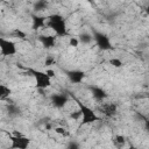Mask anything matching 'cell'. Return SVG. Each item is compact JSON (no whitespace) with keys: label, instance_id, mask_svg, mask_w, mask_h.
<instances>
[{"label":"cell","instance_id":"obj_1","mask_svg":"<svg viewBox=\"0 0 149 149\" xmlns=\"http://www.w3.org/2000/svg\"><path fill=\"white\" fill-rule=\"evenodd\" d=\"M47 26L51 28L57 36H66L68 35V29H66V23L65 19L61 14H51L48 16V23Z\"/></svg>","mask_w":149,"mask_h":149},{"label":"cell","instance_id":"obj_2","mask_svg":"<svg viewBox=\"0 0 149 149\" xmlns=\"http://www.w3.org/2000/svg\"><path fill=\"white\" fill-rule=\"evenodd\" d=\"M72 98H73V100L77 102V105H78V107H79V109H80V112H81V123H83V125L93 123V122H95V121L99 120V116L95 114V112H94L92 108H90L88 106L84 105V104H83L80 100H78L76 97L72 95Z\"/></svg>","mask_w":149,"mask_h":149},{"label":"cell","instance_id":"obj_3","mask_svg":"<svg viewBox=\"0 0 149 149\" xmlns=\"http://www.w3.org/2000/svg\"><path fill=\"white\" fill-rule=\"evenodd\" d=\"M27 70L35 78L37 88L44 90V88H47V87H49L51 85V78L47 74V72H43V71H40V70H35V69H27Z\"/></svg>","mask_w":149,"mask_h":149},{"label":"cell","instance_id":"obj_4","mask_svg":"<svg viewBox=\"0 0 149 149\" xmlns=\"http://www.w3.org/2000/svg\"><path fill=\"white\" fill-rule=\"evenodd\" d=\"M93 40L95 41L98 48L101 49V50H111V49H113L112 43L109 41V37L106 34L101 33V31L94 30L93 31Z\"/></svg>","mask_w":149,"mask_h":149},{"label":"cell","instance_id":"obj_5","mask_svg":"<svg viewBox=\"0 0 149 149\" xmlns=\"http://www.w3.org/2000/svg\"><path fill=\"white\" fill-rule=\"evenodd\" d=\"M9 139H10V148L13 149H27L29 143H30V140L23 135H9Z\"/></svg>","mask_w":149,"mask_h":149},{"label":"cell","instance_id":"obj_6","mask_svg":"<svg viewBox=\"0 0 149 149\" xmlns=\"http://www.w3.org/2000/svg\"><path fill=\"white\" fill-rule=\"evenodd\" d=\"M0 50H1L2 56H13L16 54V45L13 41L1 37L0 38Z\"/></svg>","mask_w":149,"mask_h":149},{"label":"cell","instance_id":"obj_7","mask_svg":"<svg viewBox=\"0 0 149 149\" xmlns=\"http://www.w3.org/2000/svg\"><path fill=\"white\" fill-rule=\"evenodd\" d=\"M50 101L55 108H63L69 101V97L65 93H55L50 97Z\"/></svg>","mask_w":149,"mask_h":149},{"label":"cell","instance_id":"obj_8","mask_svg":"<svg viewBox=\"0 0 149 149\" xmlns=\"http://www.w3.org/2000/svg\"><path fill=\"white\" fill-rule=\"evenodd\" d=\"M65 74L72 84H80L85 78V72L81 70H69L65 72Z\"/></svg>","mask_w":149,"mask_h":149},{"label":"cell","instance_id":"obj_9","mask_svg":"<svg viewBox=\"0 0 149 149\" xmlns=\"http://www.w3.org/2000/svg\"><path fill=\"white\" fill-rule=\"evenodd\" d=\"M99 111L107 118H112L118 112V106L113 102H108V104H102L99 106Z\"/></svg>","mask_w":149,"mask_h":149},{"label":"cell","instance_id":"obj_10","mask_svg":"<svg viewBox=\"0 0 149 149\" xmlns=\"http://www.w3.org/2000/svg\"><path fill=\"white\" fill-rule=\"evenodd\" d=\"M38 41L45 49H50V48L55 47V44H56V36H54V35H40Z\"/></svg>","mask_w":149,"mask_h":149},{"label":"cell","instance_id":"obj_11","mask_svg":"<svg viewBox=\"0 0 149 149\" xmlns=\"http://www.w3.org/2000/svg\"><path fill=\"white\" fill-rule=\"evenodd\" d=\"M91 90V93H92V97L97 100V101H102L107 98V93L105 90H102L101 87H98V86H91L90 87Z\"/></svg>","mask_w":149,"mask_h":149},{"label":"cell","instance_id":"obj_12","mask_svg":"<svg viewBox=\"0 0 149 149\" xmlns=\"http://www.w3.org/2000/svg\"><path fill=\"white\" fill-rule=\"evenodd\" d=\"M48 17L45 16H40V15H33L31 16V20H33V23H31V29L33 30H37L42 27L45 26V20Z\"/></svg>","mask_w":149,"mask_h":149},{"label":"cell","instance_id":"obj_13","mask_svg":"<svg viewBox=\"0 0 149 149\" xmlns=\"http://www.w3.org/2000/svg\"><path fill=\"white\" fill-rule=\"evenodd\" d=\"M7 113L9 114V116H17V115L21 114V109L15 104L10 102V104L7 105Z\"/></svg>","mask_w":149,"mask_h":149},{"label":"cell","instance_id":"obj_14","mask_svg":"<svg viewBox=\"0 0 149 149\" xmlns=\"http://www.w3.org/2000/svg\"><path fill=\"white\" fill-rule=\"evenodd\" d=\"M78 40L83 44H90L93 41V35H91L88 33H81V34H79Z\"/></svg>","mask_w":149,"mask_h":149},{"label":"cell","instance_id":"obj_15","mask_svg":"<svg viewBox=\"0 0 149 149\" xmlns=\"http://www.w3.org/2000/svg\"><path fill=\"white\" fill-rule=\"evenodd\" d=\"M10 93H12V90L9 87H7L3 84L0 85V99L1 100H6L7 98H9Z\"/></svg>","mask_w":149,"mask_h":149},{"label":"cell","instance_id":"obj_16","mask_svg":"<svg viewBox=\"0 0 149 149\" xmlns=\"http://www.w3.org/2000/svg\"><path fill=\"white\" fill-rule=\"evenodd\" d=\"M48 8V0H37L34 3V10L35 12H42Z\"/></svg>","mask_w":149,"mask_h":149},{"label":"cell","instance_id":"obj_17","mask_svg":"<svg viewBox=\"0 0 149 149\" xmlns=\"http://www.w3.org/2000/svg\"><path fill=\"white\" fill-rule=\"evenodd\" d=\"M113 142H114V144H115L116 147H123L125 143H126V139H125V136H122V135H116V136L114 137Z\"/></svg>","mask_w":149,"mask_h":149},{"label":"cell","instance_id":"obj_18","mask_svg":"<svg viewBox=\"0 0 149 149\" xmlns=\"http://www.w3.org/2000/svg\"><path fill=\"white\" fill-rule=\"evenodd\" d=\"M108 63H109L112 66H114V68H122V66H123V62H122L121 59L116 58V57L111 58V59L108 61Z\"/></svg>","mask_w":149,"mask_h":149},{"label":"cell","instance_id":"obj_19","mask_svg":"<svg viewBox=\"0 0 149 149\" xmlns=\"http://www.w3.org/2000/svg\"><path fill=\"white\" fill-rule=\"evenodd\" d=\"M55 132H56L57 134L64 136V137H69V136H70V133L66 132V130H65L64 128H62V127H56V128H55Z\"/></svg>","mask_w":149,"mask_h":149},{"label":"cell","instance_id":"obj_20","mask_svg":"<svg viewBox=\"0 0 149 149\" xmlns=\"http://www.w3.org/2000/svg\"><path fill=\"white\" fill-rule=\"evenodd\" d=\"M13 35L15 37H17V38H21V40H24L26 38V34L22 30H20V29H14L13 30Z\"/></svg>","mask_w":149,"mask_h":149},{"label":"cell","instance_id":"obj_21","mask_svg":"<svg viewBox=\"0 0 149 149\" xmlns=\"http://www.w3.org/2000/svg\"><path fill=\"white\" fill-rule=\"evenodd\" d=\"M79 43H80V42H79L78 37H71V38H70V41H69V45H70V47H72V48H77Z\"/></svg>","mask_w":149,"mask_h":149},{"label":"cell","instance_id":"obj_22","mask_svg":"<svg viewBox=\"0 0 149 149\" xmlns=\"http://www.w3.org/2000/svg\"><path fill=\"white\" fill-rule=\"evenodd\" d=\"M55 63V58L52 57V56H48L47 58H45V61H44V65L45 66H50V65H52Z\"/></svg>","mask_w":149,"mask_h":149},{"label":"cell","instance_id":"obj_23","mask_svg":"<svg viewBox=\"0 0 149 149\" xmlns=\"http://www.w3.org/2000/svg\"><path fill=\"white\" fill-rule=\"evenodd\" d=\"M70 118H71V119H73V120H78L79 118H81V112H80V109H79V111H77V112L71 113V114H70Z\"/></svg>","mask_w":149,"mask_h":149},{"label":"cell","instance_id":"obj_24","mask_svg":"<svg viewBox=\"0 0 149 149\" xmlns=\"http://www.w3.org/2000/svg\"><path fill=\"white\" fill-rule=\"evenodd\" d=\"M68 148H69V149H78V148H79V144L76 143V142H70V143L68 144Z\"/></svg>","mask_w":149,"mask_h":149},{"label":"cell","instance_id":"obj_25","mask_svg":"<svg viewBox=\"0 0 149 149\" xmlns=\"http://www.w3.org/2000/svg\"><path fill=\"white\" fill-rule=\"evenodd\" d=\"M45 72H47V74H48L50 78H54V77H55V71H54L52 69H47Z\"/></svg>","mask_w":149,"mask_h":149},{"label":"cell","instance_id":"obj_26","mask_svg":"<svg viewBox=\"0 0 149 149\" xmlns=\"http://www.w3.org/2000/svg\"><path fill=\"white\" fill-rule=\"evenodd\" d=\"M144 128H146V130L149 133V119H148V120H146V125H144Z\"/></svg>","mask_w":149,"mask_h":149},{"label":"cell","instance_id":"obj_27","mask_svg":"<svg viewBox=\"0 0 149 149\" xmlns=\"http://www.w3.org/2000/svg\"><path fill=\"white\" fill-rule=\"evenodd\" d=\"M146 13H147V14L149 15V5H148V6L146 7Z\"/></svg>","mask_w":149,"mask_h":149},{"label":"cell","instance_id":"obj_28","mask_svg":"<svg viewBox=\"0 0 149 149\" xmlns=\"http://www.w3.org/2000/svg\"><path fill=\"white\" fill-rule=\"evenodd\" d=\"M86 1H87V2H90V3H93V1H94V0H86Z\"/></svg>","mask_w":149,"mask_h":149}]
</instances>
